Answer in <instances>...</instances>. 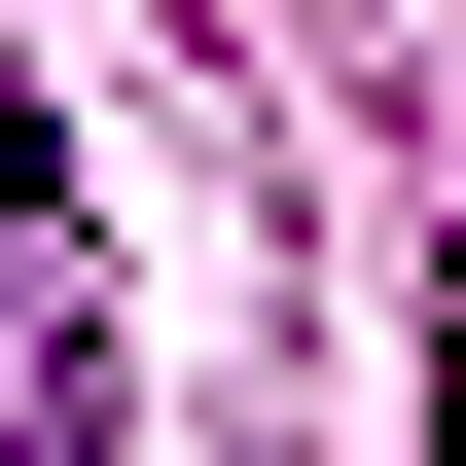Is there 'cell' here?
<instances>
[{"label":"cell","instance_id":"1","mask_svg":"<svg viewBox=\"0 0 466 466\" xmlns=\"http://www.w3.org/2000/svg\"><path fill=\"white\" fill-rule=\"evenodd\" d=\"M0 466H108V216H72L36 72H0Z\"/></svg>","mask_w":466,"mask_h":466}]
</instances>
